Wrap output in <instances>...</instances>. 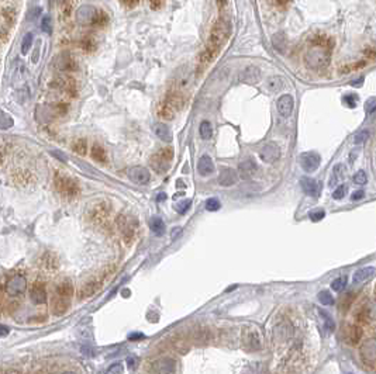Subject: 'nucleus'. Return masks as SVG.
Returning <instances> with one entry per match:
<instances>
[{"label":"nucleus","mask_w":376,"mask_h":374,"mask_svg":"<svg viewBox=\"0 0 376 374\" xmlns=\"http://www.w3.org/2000/svg\"><path fill=\"white\" fill-rule=\"evenodd\" d=\"M325 212L324 210H315V211L310 212V218L313 220V221H320V220H323L324 218Z\"/></svg>","instance_id":"a18cd8bd"},{"label":"nucleus","mask_w":376,"mask_h":374,"mask_svg":"<svg viewBox=\"0 0 376 374\" xmlns=\"http://www.w3.org/2000/svg\"><path fill=\"white\" fill-rule=\"evenodd\" d=\"M55 187L57 190L63 194V196H76L78 193L81 192L79 189V184L75 179L72 177H68V176H63V174H57L55 176Z\"/></svg>","instance_id":"39448f33"},{"label":"nucleus","mask_w":376,"mask_h":374,"mask_svg":"<svg viewBox=\"0 0 376 374\" xmlns=\"http://www.w3.org/2000/svg\"><path fill=\"white\" fill-rule=\"evenodd\" d=\"M199 134L202 137V140H210L213 135V127L210 121H202L200 127H199Z\"/></svg>","instance_id":"c756f323"},{"label":"nucleus","mask_w":376,"mask_h":374,"mask_svg":"<svg viewBox=\"0 0 376 374\" xmlns=\"http://www.w3.org/2000/svg\"><path fill=\"white\" fill-rule=\"evenodd\" d=\"M143 334H131L128 336V339H130V341H134V339H140V338H143Z\"/></svg>","instance_id":"3c124183"},{"label":"nucleus","mask_w":376,"mask_h":374,"mask_svg":"<svg viewBox=\"0 0 376 374\" xmlns=\"http://www.w3.org/2000/svg\"><path fill=\"white\" fill-rule=\"evenodd\" d=\"M230 34H231V24H230V21L225 20V19L217 20L214 23L212 32H210L209 45L220 50L224 42L228 40Z\"/></svg>","instance_id":"7ed1b4c3"},{"label":"nucleus","mask_w":376,"mask_h":374,"mask_svg":"<svg viewBox=\"0 0 376 374\" xmlns=\"http://www.w3.org/2000/svg\"><path fill=\"white\" fill-rule=\"evenodd\" d=\"M240 81L248 83V85H255L261 81V69L255 65L245 66L243 71L240 72Z\"/></svg>","instance_id":"f8f14e48"},{"label":"nucleus","mask_w":376,"mask_h":374,"mask_svg":"<svg viewBox=\"0 0 376 374\" xmlns=\"http://www.w3.org/2000/svg\"><path fill=\"white\" fill-rule=\"evenodd\" d=\"M258 171V165L255 162L254 159H245L243 162L240 163V166H238V173H240V176H241V179H250V177H252L255 173Z\"/></svg>","instance_id":"a211bd4d"},{"label":"nucleus","mask_w":376,"mask_h":374,"mask_svg":"<svg viewBox=\"0 0 376 374\" xmlns=\"http://www.w3.org/2000/svg\"><path fill=\"white\" fill-rule=\"evenodd\" d=\"M354 183L355 184H358V186H364V184H366L368 183V174H366L364 171H359V172H356L355 174H354Z\"/></svg>","instance_id":"4c0bfd02"},{"label":"nucleus","mask_w":376,"mask_h":374,"mask_svg":"<svg viewBox=\"0 0 376 374\" xmlns=\"http://www.w3.org/2000/svg\"><path fill=\"white\" fill-rule=\"evenodd\" d=\"M346 192H348V187H346L345 184H340L334 190V193H333V197L336 200H341V199H344L346 196Z\"/></svg>","instance_id":"58836bf2"},{"label":"nucleus","mask_w":376,"mask_h":374,"mask_svg":"<svg viewBox=\"0 0 376 374\" xmlns=\"http://www.w3.org/2000/svg\"><path fill=\"white\" fill-rule=\"evenodd\" d=\"M57 294H58V297H61V298L69 300L72 295H73V286H72L69 282H63V283L58 284V287H57Z\"/></svg>","instance_id":"bb28decb"},{"label":"nucleus","mask_w":376,"mask_h":374,"mask_svg":"<svg viewBox=\"0 0 376 374\" xmlns=\"http://www.w3.org/2000/svg\"><path fill=\"white\" fill-rule=\"evenodd\" d=\"M97 287H99V284L96 283V282L86 283L83 286V288H82V295H83V297H89V295H92V294L97 290Z\"/></svg>","instance_id":"c9c22d12"},{"label":"nucleus","mask_w":376,"mask_h":374,"mask_svg":"<svg viewBox=\"0 0 376 374\" xmlns=\"http://www.w3.org/2000/svg\"><path fill=\"white\" fill-rule=\"evenodd\" d=\"M364 197H365V192H364V190H356V192L352 193V196H351L352 201H358V200H361V199H364Z\"/></svg>","instance_id":"49530a36"},{"label":"nucleus","mask_w":376,"mask_h":374,"mask_svg":"<svg viewBox=\"0 0 376 374\" xmlns=\"http://www.w3.org/2000/svg\"><path fill=\"white\" fill-rule=\"evenodd\" d=\"M355 97H354V96H345V97H344V103H345V104H348L349 107H355L356 101H352V99H355Z\"/></svg>","instance_id":"de8ad7c7"},{"label":"nucleus","mask_w":376,"mask_h":374,"mask_svg":"<svg viewBox=\"0 0 376 374\" xmlns=\"http://www.w3.org/2000/svg\"><path fill=\"white\" fill-rule=\"evenodd\" d=\"M300 186H302L303 192L312 197H318L321 193V183H318L312 177H302Z\"/></svg>","instance_id":"dca6fc26"},{"label":"nucleus","mask_w":376,"mask_h":374,"mask_svg":"<svg viewBox=\"0 0 376 374\" xmlns=\"http://www.w3.org/2000/svg\"><path fill=\"white\" fill-rule=\"evenodd\" d=\"M344 177H345V166L344 165H341V163H338L334 166V169H333V174H331V177H330V187H336V186H340V183L344 180Z\"/></svg>","instance_id":"393cba45"},{"label":"nucleus","mask_w":376,"mask_h":374,"mask_svg":"<svg viewBox=\"0 0 376 374\" xmlns=\"http://www.w3.org/2000/svg\"><path fill=\"white\" fill-rule=\"evenodd\" d=\"M346 286V277L345 276H340V277H337L336 280L331 283V288L334 290V291H343L344 288H345Z\"/></svg>","instance_id":"72a5a7b5"},{"label":"nucleus","mask_w":376,"mask_h":374,"mask_svg":"<svg viewBox=\"0 0 376 374\" xmlns=\"http://www.w3.org/2000/svg\"><path fill=\"white\" fill-rule=\"evenodd\" d=\"M10 127H13V118L6 112L0 110V128L7 130Z\"/></svg>","instance_id":"473e14b6"},{"label":"nucleus","mask_w":376,"mask_h":374,"mask_svg":"<svg viewBox=\"0 0 376 374\" xmlns=\"http://www.w3.org/2000/svg\"><path fill=\"white\" fill-rule=\"evenodd\" d=\"M153 131L161 141L166 142V144H171V142H172V132H171L169 127H168L166 124H163V122H157V124H154Z\"/></svg>","instance_id":"4be33fe9"},{"label":"nucleus","mask_w":376,"mask_h":374,"mask_svg":"<svg viewBox=\"0 0 376 374\" xmlns=\"http://www.w3.org/2000/svg\"><path fill=\"white\" fill-rule=\"evenodd\" d=\"M4 290H6V294L10 295V297H19L21 294H24L26 290H27V280H26V277L21 276V274L13 276L10 280L6 283Z\"/></svg>","instance_id":"423d86ee"},{"label":"nucleus","mask_w":376,"mask_h":374,"mask_svg":"<svg viewBox=\"0 0 376 374\" xmlns=\"http://www.w3.org/2000/svg\"><path fill=\"white\" fill-rule=\"evenodd\" d=\"M259 158L265 163H274L281 158V148L276 142H268L259 151Z\"/></svg>","instance_id":"1a4fd4ad"},{"label":"nucleus","mask_w":376,"mask_h":374,"mask_svg":"<svg viewBox=\"0 0 376 374\" xmlns=\"http://www.w3.org/2000/svg\"><path fill=\"white\" fill-rule=\"evenodd\" d=\"M41 30L47 34H51L52 32V20L50 16H44L42 20H41Z\"/></svg>","instance_id":"e433bc0d"},{"label":"nucleus","mask_w":376,"mask_h":374,"mask_svg":"<svg viewBox=\"0 0 376 374\" xmlns=\"http://www.w3.org/2000/svg\"><path fill=\"white\" fill-rule=\"evenodd\" d=\"M376 273L375 267L372 266H368V267H362L359 270H356L355 274H354V284H364L366 282H369Z\"/></svg>","instance_id":"412c9836"},{"label":"nucleus","mask_w":376,"mask_h":374,"mask_svg":"<svg viewBox=\"0 0 376 374\" xmlns=\"http://www.w3.org/2000/svg\"><path fill=\"white\" fill-rule=\"evenodd\" d=\"M30 298L31 301L34 304H37V305H41V304H44L47 301V290H45V286L42 283H35L32 286V288H31V293H30Z\"/></svg>","instance_id":"6ab92c4d"},{"label":"nucleus","mask_w":376,"mask_h":374,"mask_svg":"<svg viewBox=\"0 0 376 374\" xmlns=\"http://www.w3.org/2000/svg\"><path fill=\"white\" fill-rule=\"evenodd\" d=\"M293 106H295V101L290 94H283L276 101V109L282 117H290V114L293 112Z\"/></svg>","instance_id":"ddd939ff"},{"label":"nucleus","mask_w":376,"mask_h":374,"mask_svg":"<svg viewBox=\"0 0 376 374\" xmlns=\"http://www.w3.org/2000/svg\"><path fill=\"white\" fill-rule=\"evenodd\" d=\"M320 315L323 316V321H324L325 329H327V331H330V332H333V331L336 329V322H334L333 316L327 313V311H324V310H320Z\"/></svg>","instance_id":"2f4dec72"},{"label":"nucleus","mask_w":376,"mask_h":374,"mask_svg":"<svg viewBox=\"0 0 376 374\" xmlns=\"http://www.w3.org/2000/svg\"><path fill=\"white\" fill-rule=\"evenodd\" d=\"M157 374H175L176 373V362L172 357H162L154 364Z\"/></svg>","instance_id":"4468645a"},{"label":"nucleus","mask_w":376,"mask_h":374,"mask_svg":"<svg viewBox=\"0 0 376 374\" xmlns=\"http://www.w3.org/2000/svg\"><path fill=\"white\" fill-rule=\"evenodd\" d=\"M368 138H369V131L365 130V131H361L356 134L355 138H354V142H355L356 145H361V144H364Z\"/></svg>","instance_id":"79ce46f5"},{"label":"nucleus","mask_w":376,"mask_h":374,"mask_svg":"<svg viewBox=\"0 0 376 374\" xmlns=\"http://www.w3.org/2000/svg\"><path fill=\"white\" fill-rule=\"evenodd\" d=\"M32 42H34L32 34H31V32H27V34L23 37V41H21V54H23V55H27V54H29Z\"/></svg>","instance_id":"7c9ffc66"},{"label":"nucleus","mask_w":376,"mask_h":374,"mask_svg":"<svg viewBox=\"0 0 376 374\" xmlns=\"http://www.w3.org/2000/svg\"><path fill=\"white\" fill-rule=\"evenodd\" d=\"M55 107L52 109L50 106H38L37 107V114H35V117H37V120L42 124H47V122H50L57 115V113H55Z\"/></svg>","instance_id":"5701e85b"},{"label":"nucleus","mask_w":376,"mask_h":374,"mask_svg":"<svg viewBox=\"0 0 376 374\" xmlns=\"http://www.w3.org/2000/svg\"><path fill=\"white\" fill-rule=\"evenodd\" d=\"M123 372H124L123 364L116 363V364H112V366L107 369V373L106 374H123Z\"/></svg>","instance_id":"37998d69"},{"label":"nucleus","mask_w":376,"mask_h":374,"mask_svg":"<svg viewBox=\"0 0 376 374\" xmlns=\"http://www.w3.org/2000/svg\"><path fill=\"white\" fill-rule=\"evenodd\" d=\"M197 172L202 176H210L214 172V163L210 156L203 155L197 162Z\"/></svg>","instance_id":"b1692460"},{"label":"nucleus","mask_w":376,"mask_h":374,"mask_svg":"<svg viewBox=\"0 0 376 374\" xmlns=\"http://www.w3.org/2000/svg\"><path fill=\"white\" fill-rule=\"evenodd\" d=\"M331 48H333V42L330 44V41L325 42L320 38L318 41L313 42L305 55L306 65L314 71L327 68V65L331 59Z\"/></svg>","instance_id":"f257e3e1"},{"label":"nucleus","mask_w":376,"mask_h":374,"mask_svg":"<svg viewBox=\"0 0 376 374\" xmlns=\"http://www.w3.org/2000/svg\"><path fill=\"white\" fill-rule=\"evenodd\" d=\"M361 356L368 363H376V338H371L362 344Z\"/></svg>","instance_id":"2eb2a0df"},{"label":"nucleus","mask_w":376,"mask_h":374,"mask_svg":"<svg viewBox=\"0 0 376 374\" xmlns=\"http://www.w3.org/2000/svg\"><path fill=\"white\" fill-rule=\"evenodd\" d=\"M165 199H166V196H165L163 193H161V194L157 197V200H158V201H162V200H165Z\"/></svg>","instance_id":"864d4df0"},{"label":"nucleus","mask_w":376,"mask_h":374,"mask_svg":"<svg viewBox=\"0 0 376 374\" xmlns=\"http://www.w3.org/2000/svg\"><path fill=\"white\" fill-rule=\"evenodd\" d=\"M117 227L120 230V232L123 233V236L125 239H132L135 231H137V220H134L131 215H119L117 220Z\"/></svg>","instance_id":"0eeeda50"},{"label":"nucleus","mask_w":376,"mask_h":374,"mask_svg":"<svg viewBox=\"0 0 376 374\" xmlns=\"http://www.w3.org/2000/svg\"><path fill=\"white\" fill-rule=\"evenodd\" d=\"M362 338V331L359 326L356 325H348L344 331V339H345L346 344L349 345H358L359 341Z\"/></svg>","instance_id":"aec40b11"},{"label":"nucleus","mask_w":376,"mask_h":374,"mask_svg":"<svg viewBox=\"0 0 376 374\" xmlns=\"http://www.w3.org/2000/svg\"><path fill=\"white\" fill-rule=\"evenodd\" d=\"M238 182V173L235 172L231 168H223L221 172L219 174V183L224 187H230L234 186Z\"/></svg>","instance_id":"f3484780"},{"label":"nucleus","mask_w":376,"mask_h":374,"mask_svg":"<svg viewBox=\"0 0 376 374\" xmlns=\"http://www.w3.org/2000/svg\"><path fill=\"white\" fill-rule=\"evenodd\" d=\"M7 374H17V373H7Z\"/></svg>","instance_id":"4d7b16f0"},{"label":"nucleus","mask_w":376,"mask_h":374,"mask_svg":"<svg viewBox=\"0 0 376 374\" xmlns=\"http://www.w3.org/2000/svg\"><path fill=\"white\" fill-rule=\"evenodd\" d=\"M150 228H151V231H153L155 235H158V236H162L163 233H165V223H163V220L161 217H153L151 220H150Z\"/></svg>","instance_id":"a878e982"},{"label":"nucleus","mask_w":376,"mask_h":374,"mask_svg":"<svg viewBox=\"0 0 376 374\" xmlns=\"http://www.w3.org/2000/svg\"><path fill=\"white\" fill-rule=\"evenodd\" d=\"M190 204H192L190 200H182V201H179L175 205V210L179 212V214H185L190 208Z\"/></svg>","instance_id":"ea45409f"},{"label":"nucleus","mask_w":376,"mask_h":374,"mask_svg":"<svg viewBox=\"0 0 376 374\" xmlns=\"http://www.w3.org/2000/svg\"><path fill=\"white\" fill-rule=\"evenodd\" d=\"M91 155L92 158H93L94 161H97V162H106V151L103 149L102 145H99V144H94V145L92 146Z\"/></svg>","instance_id":"c85d7f7f"},{"label":"nucleus","mask_w":376,"mask_h":374,"mask_svg":"<svg viewBox=\"0 0 376 374\" xmlns=\"http://www.w3.org/2000/svg\"><path fill=\"white\" fill-rule=\"evenodd\" d=\"M161 4H162V0H151V7H153V9L161 7Z\"/></svg>","instance_id":"8fccbe9b"},{"label":"nucleus","mask_w":376,"mask_h":374,"mask_svg":"<svg viewBox=\"0 0 376 374\" xmlns=\"http://www.w3.org/2000/svg\"><path fill=\"white\" fill-rule=\"evenodd\" d=\"M283 86H285V82L281 76H271V78L266 79V87L271 91L281 90Z\"/></svg>","instance_id":"cd10ccee"},{"label":"nucleus","mask_w":376,"mask_h":374,"mask_svg":"<svg viewBox=\"0 0 376 374\" xmlns=\"http://www.w3.org/2000/svg\"><path fill=\"white\" fill-rule=\"evenodd\" d=\"M128 366H130L131 369L134 367V360H132V359H128Z\"/></svg>","instance_id":"5fc2aeb1"},{"label":"nucleus","mask_w":376,"mask_h":374,"mask_svg":"<svg viewBox=\"0 0 376 374\" xmlns=\"http://www.w3.org/2000/svg\"><path fill=\"white\" fill-rule=\"evenodd\" d=\"M318 300H320V303L323 304V305H333V304H334L333 295H331L330 291H327V290H323V291L318 293Z\"/></svg>","instance_id":"f704fd0d"},{"label":"nucleus","mask_w":376,"mask_h":374,"mask_svg":"<svg viewBox=\"0 0 376 374\" xmlns=\"http://www.w3.org/2000/svg\"><path fill=\"white\" fill-rule=\"evenodd\" d=\"M86 142L85 141H79V142H76L75 145H73V149H75V152L76 153H81V155H85L86 153Z\"/></svg>","instance_id":"c03bdc74"},{"label":"nucleus","mask_w":376,"mask_h":374,"mask_svg":"<svg viewBox=\"0 0 376 374\" xmlns=\"http://www.w3.org/2000/svg\"><path fill=\"white\" fill-rule=\"evenodd\" d=\"M220 207H221V204H220V201L217 199H209L206 201V210L207 211H217Z\"/></svg>","instance_id":"a19ab883"},{"label":"nucleus","mask_w":376,"mask_h":374,"mask_svg":"<svg viewBox=\"0 0 376 374\" xmlns=\"http://www.w3.org/2000/svg\"><path fill=\"white\" fill-rule=\"evenodd\" d=\"M173 158V151L171 148H165L162 151L157 152L155 155L151 156L150 159V165L153 168L155 172L158 173H165L169 166H171V161Z\"/></svg>","instance_id":"20e7f679"},{"label":"nucleus","mask_w":376,"mask_h":374,"mask_svg":"<svg viewBox=\"0 0 376 374\" xmlns=\"http://www.w3.org/2000/svg\"><path fill=\"white\" fill-rule=\"evenodd\" d=\"M345 374H354V373H345Z\"/></svg>","instance_id":"13d9d810"},{"label":"nucleus","mask_w":376,"mask_h":374,"mask_svg":"<svg viewBox=\"0 0 376 374\" xmlns=\"http://www.w3.org/2000/svg\"><path fill=\"white\" fill-rule=\"evenodd\" d=\"M103 17H107V16L102 10L96 9L92 4H82L76 11L78 23L81 26H86V27H89V26H102L103 23H106V21L102 20Z\"/></svg>","instance_id":"f03ea898"},{"label":"nucleus","mask_w":376,"mask_h":374,"mask_svg":"<svg viewBox=\"0 0 376 374\" xmlns=\"http://www.w3.org/2000/svg\"><path fill=\"white\" fill-rule=\"evenodd\" d=\"M7 335H9V328L4 325H0V338H4Z\"/></svg>","instance_id":"09e8293b"},{"label":"nucleus","mask_w":376,"mask_h":374,"mask_svg":"<svg viewBox=\"0 0 376 374\" xmlns=\"http://www.w3.org/2000/svg\"><path fill=\"white\" fill-rule=\"evenodd\" d=\"M54 66L58 71H75L76 69V62H75L71 54H60L58 57L54 58Z\"/></svg>","instance_id":"9b49d317"},{"label":"nucleus","mask_w":376,"mask_h":374,"mask_svg":"<svg viewBox=\"0 0 376 374\" xmlns=\"http://www.w3.org/2000/svg\"><path fill=\"white\" fill-rule=\"evenodd\" d=\"M127 177L135 184L144 186L151 180V173L144 166H131L127 169Z\"/></svg>","instance_id":"6e6552de"},{"label":"nucleus","mask_w":376,"mask_h":374,"mask_svg":"<svg viewBox=\"0 0 376 374\" xmlns=\"http://www.w3.org/2000/svg\"><path fill=\"white\" fill-rule=\"evenodd\" d=\"M320 162H321V158L315 152H305L300 156V165H302V168L305 169L306 172L309 173L315 172L317 168L320 166Z\"/></svg>","instance_id":"9d476101"},{"label":"nucleus","mask_w":376,"mask_h":374,"mask_svg":"<svg viewBox=\"0 0 376 374\" xmlns=\"http://www.w3.org/2000/svg\"><path fill=\"white\" fill-rule=\"evenodd\" d=\"M62 374H78V373H75V372H63Z\"/></svg>","instance_id":"6e6d98bb"},{"label":"nucleus","mask_w":376,"mask_h":374,"mask_svg":"<svg viewBox=\"0 0 376 374\" xmlns=\"http://www.w3.org/2000/svg\"><path fill=\"white\" fill-rule=\"evenodd\" d=\"M274 1L276 3V4H278V6H285L289 0H274Z\"/></svg>","instance_id":"603ef678"}]
</instances>
